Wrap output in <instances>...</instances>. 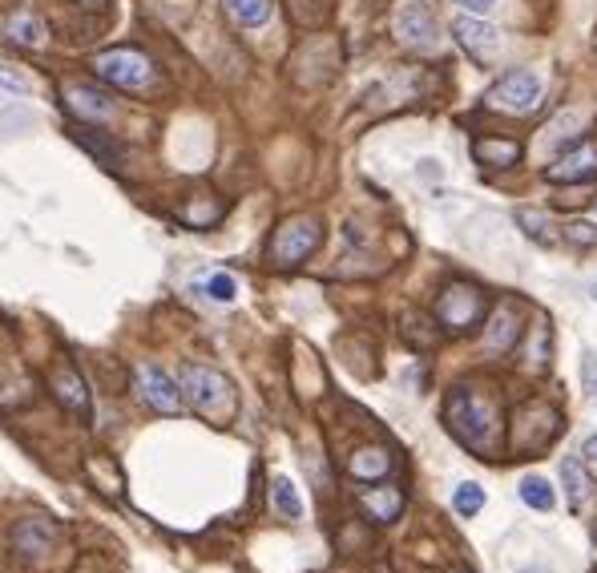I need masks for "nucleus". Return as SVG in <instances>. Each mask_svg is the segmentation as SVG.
I'll use <instances>...</instances> for the list:
<instances>
[{
	"label": "nucleus",
	"mask_w": 597,
	"mask_h": 573,
	"mask_svg": "<svg viewBox=\"0 0 597 573\" xmlns=\"http://www.w3.org/2000/svg\"><path fill=\"white\" fill-rule=\"evenodd\" d=\"M396 40L408 49H428L437 40V21L420 0H404L396 9Z\"/></svg>",
	"instance_id": "nucleus-8"
},
{
	"label": "nucleus",
	"mask_w": 597,
	"mask_h": 573,
	"mask_svg": "<svg viewBox=\"0 0 597 573\" xmlns=\"http://www.w3.org/2000/svg\"><path fill=\"white\" fill-rule=\"evenodd\" d=\"M461 9H468L473 16H485V13H492L497 9V0H456Z\"/></svg>",
	"instance_id": "nucleus-29"
},
{
	"label": "nucleus",
	"mask_w": 597,
	"mask_h": 573,
	"mask_svg": "<svg viewBox=\"0 0 597 573\" xmlns=\"http://www.w3.org/2000/svg\"><path fill=\"white\" fill-rule=\"evenodd\" d=\"M452 509H456L461 517H477L480 509H485V489H480V485H473V480H468V485H461V489H456V497H452Z\"/></svg>",
	"instance_id": "nucleus-25"
},
{
	"label": "nucleus",
	"mask_w": 597,
	"mask_h": 573,
	"mask_svg": "<svg viewBox=\"0 0 597 573\" xmlns=\"http://www.w3.org/2000/svg\"><path fill=\"white\" fill-rule=\"evenodd\" d=\"M359 509H363L375 525H392V521L404 513V489H396V485L363 489V493H359Z\"/></svg>",
	"instance_id": "nucleus-13"
},
{
	"label": "nucleus",
	"mask_w": 597,
	"mask_h": 573,
	"mask_svg": "<svg viewBox=\"0 0 597 573\" xmlns=\"http://www.w3.org/2000/svg\"><path fill=\"white\" fill-rule=\"evenodd\" d=\"M57 546V525L49 517H25L16 521L13 529V549L25 558H45Z\"/></svg>",
	"instance_id": "nucleus-10"
},
{
	"label": "nucleus",
	"mask_w": 597,
	"mask_h": 573,
	"mask_svg": "<svg viewBox=\"0 0 597 573\" xmlns=\"http://www.w3.org/2000/svg\"><path fill=\"white\" fill-rule=\"evenodd\" d=\"M449 428L456 437L465 440L468 449H477V453H492V444L501 437V420H497V408L489 401H480L477 392H465V387H456L449 396Z\"/></svg>",
	"instance_id": "nucleus-1"
},
{
	"label": "nucleus",
	"mask_w": 597,
	"mask_h": 573,
	"mask_svg": "<svg viewBox=\"0 0 597 573\" xmlns=\"http://www.w3.org/2000/svg\"><path fill=\"white\" fill-rule=\"evenodd\" d=\"M561 239L573 242V247H597V227L594 223H565Z\"/></svg>",
	"instance_id": "nucleus-27"
},
{
	"label": "nucleus",
	"mask_w": 597,
	"mask_h": 573,
	"mask_svg": "<svg viewBox=\"0 0 597 573\" xmlns=\"http://www.w3.org/2000/svg\"><path fill=\"white\" fill-rule=\"evenodd\" d=\"M0 89H13V94H28L33 81L25 73H13V69H0Z\"/></svg>",
	"instance_id": "nucleus-28"
},
{
	"label": "nucleus",
	"mask_w": 597,
	"mask_h": 573,
	"mask_svg": "<svg viewBox=\"0 0 597 573\" xmlns=\"http://www.w3.org/2000/svg\"><path fill=\"white\" fill-rule=\"evenodd\" d=\"M223 9L239 28H259L271 21V0H223Z\"/></svg>",
	"instance_id": "nucleus-19"
},
{
	"label": "nucleus",
	"mask_w": 597,
	"mask_h": 573,
	"mask_svg": "<svg viewBox=\"0 0 597 573\" xmlns=\"http://www.w3.org/2000/svg\"><path fill=\"white\" fill-rule=\"evenodd\" d=\"M178 387H182V396L194 404V413L202 416H226L230 404H235L226 375L214 372V368H202V363H187V368L178 372Z\"/></svg>",
	"instance_id": "nucleus-4"
},
{
	"label": "nucleus",
	"mask_w": 597,
	"mask_h": 573,
	"mask_svg": "<svg viewBox=\"0 0 597 573\" xmlns=\"http://www.w3.org/2000/svg\"><path fill=\"white\" fill-rule=\"evenodd\" d=\"M69 134H73V142H77V146H85V150H89V154H94V158L109 162V166H118V150L109 146L106 138H94V130H85V121H77V126H73V130H69Z\"/></svg>",
	"instance_id": "nucleus-22"
},
{
	"label": "nucleus",
	"mask_w": 597,
	"mask_h": 573,
	"mask_svg": "<svg viewBox=\"0 0 597 573\" xmlns=\"http://www.w3.org/2000/svg\"><path fill=\"white\" fill-rule=\"evenodd\" d=\"M437 320L444 332H468L485 320V295L473 283H452L449 291L437 299Z\"/></svg>",
	"instance_id": "nucleus-6"
},
{
	"label": "nucleus",
	"mask_w": 597,
	"mask_h": 573,
	"mask_svg": "<svg viewBox=\"0 0 597 573\" xmlns=\"http://www.w3.org/2000/svg\"><path fill=\"white\" fill-rule=\"evenodd\" d=\"M473 158L480 162V166H517L521 162V142H513V138H477L473 142Z\"/></svg>",
	"instance_id": "nucleus-16"
},
{
	"label": "nucleus",
	"mask_w": 597,
	"mask_h": 573,
	"mask_svg": "<svg viewBox=\"0 0 597 573\" xmlns=\"http://www.w3.org/2000/svg\"><path fill=\"white\" fill-rule=\"evenodd\" d=\"M594 174H597V146L585 142V146L570 150V154H561V158L545 170V178H549V182H565V187H570V182H585V178H594Z\"/></svg>",
	"instance_id": "nucleus-11"
},
{
	"label": "nucleus",
	"mask_w": 597,
	"mask_h": 573,
	"mask_svg": "<svg viewBox=\"0 0 597 573\" xmlns=\"http://www.w3.org/2000/svg\"><path fill=\"white\" fill-rule=\"evenodd\" d=\"M138 392H142V401L162 416H178L182 413V404H187L182 387L174 384L158 363H138Z\"/></svg>",
	"instance_id": "nucleus-7"
},
{
	"label": "nucleus",
	"mask_w": 597,
	"mask_h": 573,
	"mask_svg": "<svg viewBox=\"0 0 597 573\" xmlns=\"http://www.w3.org/2000/svg\"><path fill=\"white\" fill-rule=\"evenodd\" d=\"M81 4H89V9H97V4H106V0H81Z\"/></svg>",
	"instance_id": "nucleus-31"
},
{
	"label": "nucleus",
	"mask_w": 597,
	"mask_h": 573,
	"mask_svg": "<svg viewBox=\"0 0 597 573\" xmlns=\"http://www.w3.org/2000/svg\"><path fill=\"white\" fill-rule=\"evenodd\" d=\"M521 332V315H517V307L513 303H504L497 315L489 320V332H485V347L489 351H509L513 347V339H517Z\"/></svg>",
	"instance_id": "nucleus-17"
},
{
	"label": "nucleus",
	"mask_w": 597,
	"mask_h": 573,
	"mask_svg": "<svg viewBox=\"0 0 597 573\" xmlns=\"http://www.w3.org/2000/svg\"><path fill=\"white\" fill-rule=\"evenodd\" d=\"M541 94H545V81L537 69H509L489 89V106L525 118V114H533V109L541 106Z\"/></svg>",
	"instance_id": "nucleus-5"
},
{
	"label": "nucleus",
	"mask_w": 597,
	"mask_h": 573,
	"mask_svg": "<svg viewBox=\"0 0 597 573\" xmlns=\"http://www.w3.org/2000/svg\"><path fill=\"white\" fill-rule=\"evenodd\" d=\"M271 497H275V509H279L283 517H303V501H299V493H295V485L287 477H275V485H271Z\"/></svg>",
	"instance_id": "nucleus-24"
},
{
	"label": "nucleus",
	"mask_w": 597,
	"mask_h": 573,
	"mask_svg": "<svg viewBox=\"0 0 597 573\" xmlns=\"http://www.w3.org/2000/svg\"><path fill=\"white\" fill-rule=\"evenodd\" d=\"M582 456H589V461H594V465H597V437L585 440V444H582Z\"/></svg>",
	"instance_id": "nucleus-30"
},
{
	"label": "nucleus",
	"mask_w": 597,
	"mask_h": 573,
	"mask_svg": "<svg viewBox=\"0 0 597 573\" xmlns=\"http://www.w3.org/2000/svg\"><path fill=\"white\" fill-rule=\"evenodd\" d=\"M347 473L356 480H384L392 473V453L380 449V444H368V449H356L347 456Z\"/></svg>",
	"instance_id": "nucleus-15"
},
{
	"label": "nucleus",
	"mask_w": 597,
	"mask_h": 573,
	"mask_svg": "<svg viewBox=\"0 0 597 573\" xmlns=\"http://www.w3.org/2000/svg\"><path fill=\"white\" fill-rule=\"evenodd\" d=\"M452 33H456V40H461L465 49H473L477 57H485V49H489L492 40H497V28L485 25V21H480V16H473V13L456 16V21H452Z\"/></svg>",
	"instance_id": "nucleus-18"
},
{
	"label": "nucleus",
	"mask_w": 597,
	"mask_h": 573,
	"mask_svg": "<svg viewBox=\"0 0 597 573\" xmlns=\"http://www.w3.org/2000/svg\"><path fill=\"white\" fill-rule=\"evenodd\" d=\"M49 387H53V396L65 404L69 413L89 416V387H85V380H81V372L73 363H61V368L49 375Z\"/></svg>",
	"instance_id": "nucleus-12"
},
{
	"label": "nucleus",
	"mask_w": 597,
	"mask_h": 573,
	"mask_svg": "<svg viewBox=\"0 0 597 573\" xmlns=\"http://www.w3.org/2000/svg\"><path fill=\"white\" fill-rule=\"evenodd\" d=\"M561 480H565L570 505L573 509H585V501H589V477H585L582 461H565V465H561Z\"/></svg>",
	"instance_id": "nucleus-20"
},
{
	"label": "nucleus",
	"mask_w": 597,
	"mask_h": 573,
	"mask_svg": "<svg viewBox=\"0 0 597 573\" xmlns=\"http://www.w3.org/2000/svg\"><path fill=\"white\" fill-rule=\"evenodd\" d=\"M202 291L211 295L214 303H230V299H235V291H239V287H235V279H230V275H223V271H218V275H211V279L202 283Z\"/></svg>",
	"instance_id": "nucleus-26"
},
{
	"label": "nucleus",
	"mask_w": 597,
	"mask_h": 573,
	"mask_svg": "<svg viewBox=\"0 0 597 573\" xmlns=\"http://www.w3.org/2000/svg\"><path fill=\"white\" fill-rule=\"evenodd\" d=\"M517 223L525 227V235H529L533 242H541V247H553V242H558V235H553V223H549V214L517 211Z\"/></svg>",
	"instance_id": "nucleus-21"
},
{
	"label": "nucleus",
	"mask_w": 597,
	"mask_h": 573,
	"mask_svg": "<svg viewBox=\"0 0 597 573\" xmlns=\"http://www.w3.org/2000/svg\"><path fill=\"white\" fill-rule=\"evenodd\" d=\"M521 501L529 509H537V513H549V509H553V489H549V480L525 477L521 480Z\"/></svg>",
	"instance_id": "nucleus-23"
},
{
	"label": "nucleus",
	"mask_w": 597,
	"mask_h": 573,
	"mask_svg": "<svg viewBox=\"0 0 597 573\" xmlns=\"http://www.w3.org/2000/svg\"><path fill=\"white\" fill-rule=\"evenodd\" d=\"M4 37L13 40V45H21V49H40L49 40V28H45V21L33 9H16L4 21Z\"/></svg>",
	"instance_id": "nucleus-14"
},
{
	"label": "nucleus",
	"mask_w": 597,
	"mask_h": 573,
	"mask_svg": "<svg viewBox=\"0 0 597 573\" xmlns=\"http://www.w3.org/2000/svg\"><path fill=\"white\" fill-rule=\"evenodd\" d=\"M94 73L106 85L114 89H126V94H146L158 85V69L150 61L142 49H130V45H121V49H102L94 57Z\"/></svg>",
	"instance_id": "nucleus-2"
},
{
	"label": "nucleus",
	"mask_w": 597,
	"mask_h": 573,
	"mask_svg": "<svg viewBox=\"0 0 597 573\" xmlns=\"http://www.w3.org/2000/svg\"><path fill=\"white\" fill-rule=\"evenodd\" d=\"M323 242V218L319 214H291L271 235V263L275 267H299Z\"/></svg>",
	"instance_id": "nucleus-3"
},
{
	"label": "nucleus",
	"mask_w": 597,
	"mask_h": 573,
	"mask_svg": "<svg viewBox=\"0 0 597 573\" xmlns=\"http://www.w3.org/2000/svg\"><path fill=\"white\" fill-rule=\"evenodd\" d=\"M65 109L73 114L77 121H89V126H97V121H109L114 118V102H109L102 89H94V85H65Z\"/></svg>",
	"instance_id": "nucleus-9"
}]
</instances>
